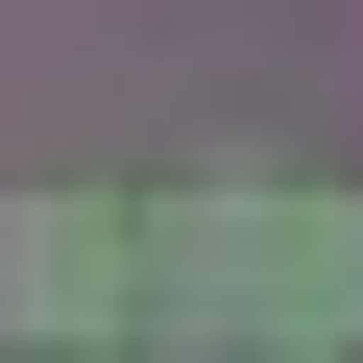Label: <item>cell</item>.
I'll use <instances>...</instances> for the list:
<instances>
[{
  "mask_svg": "<svg viewBox=\"0 0 363 363\" xmlns=\"http://www.w3.org/2000/svg\"><path fill=\"white\" fill-rule=\"evenodd\" d=\"M25 315H49V339L121 315V242H97V218H25Z\"/></svg>",
  "mask_w": 363,
  "mask_h": 363,
  "instance_id": "1",
  "label": "cell"
}]
</instances>
